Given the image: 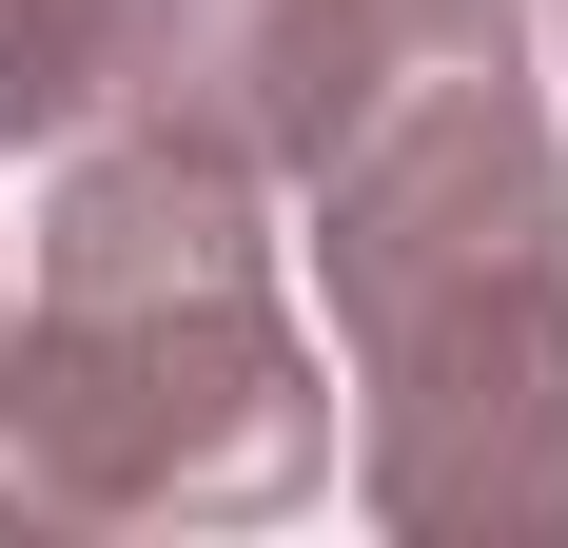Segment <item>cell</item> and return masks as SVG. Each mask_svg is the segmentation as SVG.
Masks as SVG:
<instances>
[{"label": "cell", "mask_w": 568, "mask_h": 548, "mask_svg": "<svg viewBox=\"0 0 568 548\" xmlns=\"http://www.w3.org/2000/svg\"><path fill=\"white\" fill-rule=\"evenodd\" d=\"M334 490V353L275 294V176L176 118L40 158L0 274V529H255Z\"/></svg>", "instance_id": "obj_2"}, {"label": "cell", "mask_w": 568, "mask_h": 548, "mask_svg": "<svg viewBox=\"0 0 568 548\" xmlns=\"http://www.w3.org/2000/svg\"><path fill=\"white\" fill-rule=\"evenodd\" d=\"M138 79H158V0H0V158L99 138Z\"/></svg>", "instance_id": "obj_3"}, {"label": "cell", "mask_w": 568, "mask_h": 548, "mask_svg": "<svg viewBox=\"0 0 568 548\" xmlns=\"http://www.w3.org/2000/svg\"><path fill=\"white\" fill-rule=\"evenodd\" d=\"M275 196L334 294L353 509L412 548H568V138L529 20L393 59Z\"/></svg>", "instance_id": "obj_1"}]
</instances>
